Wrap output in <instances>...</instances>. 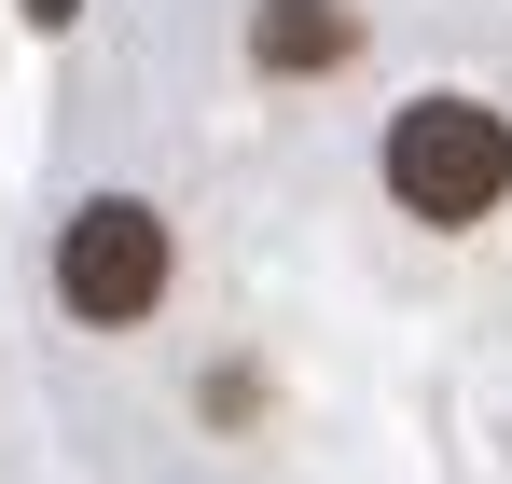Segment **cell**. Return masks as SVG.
I'll return each instance as SVG.
<instances>
[{
	"mask_svg": "<svg viewBox=\"0 0 512 484\" xmlns=\"http://www.w3.org/2000/svg\"><path fill=\"white\" fill-rule=\"evenodd\" d=\"M388 194L416 208V222H485L512 194V111L485 97H416V111H388Z\"/></svg>",
	"mask_w": 512,
	"mask_h": 484,
	"instance_id": "6da1fadb",
	"label": "cell"
},
{
	"mask_svg": "<svg viewBox=\"0 0 512 484\" xmlns=\"http://www.w3.org/2000/svg\"><path fill=\"white\" fill-rule=\"evenodd\" d=\"M56 305H70V319H97V332L153 319V305H167V222H153L139 194L70 208V222H56Z\"/></svg>",
	"mask_w": 512,
	"mask_h": 484,
	"instance_id": "7a4b0ae2",
	"label": "cell"
},
{
	"mask_svg": "<svg viewBox=\"0 0 512 484\" xmlns=\"http://www.w3.org/2000/svg\"><path fill=\"white\" fill-rule=\"evenodd\" d=\"M250 56H263L277 83L346 70V56H360V14H346V0H263V14H250Z\"/></svg>",
	"mask_w": 512,
	"mask_h": 484,
	"instance_id": "3957f363",
	"label": "cell"
},
{
	"mask_svg": "<svg viewBox=\"0 0 512 484\" xmlns=\"http://www.w3.org/2000/svg\"><path fill=\"white\" fill-rule=\"evenodd\" d=\"M14 14H28V28H70V14H84V0H14Z\"/></svg>",
	"mask_w": 512,
	"mask_h": 484,
	"instance_id": "277c9868",
	"label": "cell"
}]
</instances>
